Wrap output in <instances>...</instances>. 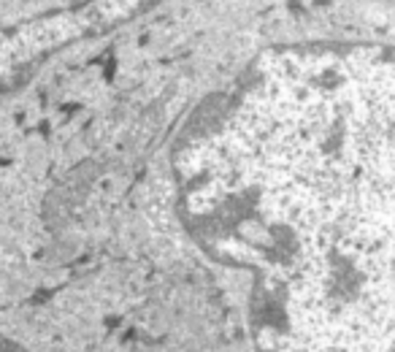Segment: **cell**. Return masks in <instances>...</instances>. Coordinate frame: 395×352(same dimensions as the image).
Instances as JSON below:
<instances>
[{
	"label": "cell",
	"mask_w": 395,
	"mask_h": 352,
	"mask_svg": "<svg viewBox=\"0 0 395 352\" xmlns=\"http://www.w3.org/2000/svg\"><path fill=\"white\" fill-rule=\"evenodd\" d=\"M0 352H25V350H22V347H17V344H11L8 339L0 336Z\"/></svg>",
	"instance_id": "cell-2"
},
{
	"label": "cell",
	"mask_w": 395,
	"mask_h": 352,
	"mask_svg": "<svg viewBox=\"0 0 395 352\" xmlns=\"http://www.w3.org/2000/svg\"><path fill=\"white\" fill-rule=\"evenodd\" d=\"M179 214L257 352H395V52L271 54L181 141Z\"/></svg>",
	"instance_id": "cell-1"
}]
</instances>
